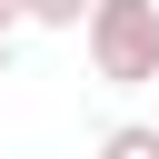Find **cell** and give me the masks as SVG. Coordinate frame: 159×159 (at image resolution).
Listing matches in <instances>:
<instances>
[{
    "label": "cell",
    "instance_id": "obj_1",
    "mask_svg": "<svg viewBox=\"0 0 159 159\" xmlns=\"http://www.w3.org/2000/svg\"><path fill=\"white\" fill-rule=\"evenodd\" d=\"M80 50H89L99 89H149L159 80V0H89Z\"/></svg>",
    "mask_w": 159,
    "mask_h": 159
},
{
    "label": "cell",
    "instance_id": "obj_4",
    "mask_svg": "<svg viewBox=\"0 0 159 159\" xmlns=\"http://www.w3.org/2000/svg\"><path fill=\"white\" fill-rule=\"evenodd\" d=\"M20 20H30V0H0V30H20Z\"/></svg>",
    "mask_w": 159,
    "mask_h": 159
},
{
    "label": "cell",
    "instance_id": "obj_2",
    "mask_svg": "<svg viewBox=\"0 0 159 159\" xmlns=\"http://www.w3.org/2000/svg\"><path fill=\"white\" fill-rule=\"evenodd\" d=\"M99 159H159V129H149V119H119V129L99 139Z\"/></svg>",
    "mask_w": 159,
    "mask_h": 159
},
{
    "label": "cell",
    "instance_id": "obj_3",
    "mask_svg": "<svg viewBox=\"0 0 159 159\" xmlns=\"http://www.w3.org/2000/svg\"><path fill=\"white\" fill-rule=\"evenodd\" d=\"M30 20H40V30H80V20H89V0H30Z\"/></svg>",
    "mask_w": 159,
    "mask_h": 159
},
{
    "label": "cell",
    "instance_id": "obj_5",
    "mask_svg": "<svg viewBox=\"0 0 159 159\" xmlns=\"http://www.w3.org/2000/svg\"><path fill=\"white\" fill-rule=\"evenodd\" d=\"M0 80H10V30H0Z\"/></svg>",
    "mask_w": 159,
    "mask_h": 159
}]
</instances>
